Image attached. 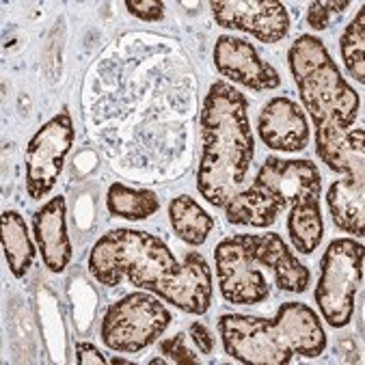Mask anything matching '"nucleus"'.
Returning <instances> with one entry per match:
<instances>
[{
    "label": "nucleus",
    "mask_w": 365,
    "mask_h": 365,
    "mask_svg": "<svg viewBox=\"0 0 365 365\" xmlns=\"http://www.w3.org/2000/svg\"><path fill=\"white\" fill-rule=\"evenodd\" d=\"M201 158L197 190L214 205L227 201L245 188L247 173L255 158V136L249 123V100L225 81L210 85L201 113Z\"/></svg>",
    "instance_id": "obj_1"
},
{
    "label": "nucleus",
    "mask_w": 365,
    "mask_h": 365,
    "mask_svg": "<svg viewBox=\"0 0 365 365\" xmlns=\"http://www.w3.org/2000/svg\"><path fill=\"white\" fill-rule=\"evenodd\" d=\"M216 327L227 356L247 365H285L294 356L316 359L327 350L322 320L305 303H283L274 318L223 314Z\"/></svg>",
    "instance_id": "obj_2"
},
{
    "label": "nucleus",
    "mask_w": 365,
    "mask_h": 365,
    "mask_svg": "<svg viewBox=\"0 0 365 365\" xmlns=\"http://www.w3.org/2000/svg\"><path fill=\"white\" fill-rule=\"evenodd\" d=\"M287 65L297 83L305 113L314 128L348 130L361 110V96L344 81L322 39L301 35L287 52Z\"/></svg>",
    "instance_id": "obj_3"
},
{
    "label": "nucleus",
    "mask_w": 365,
    "mask_h": 365,
    "mask_svg": "<svg viewBox=\"0 0 365 365\" xmlns=\"http://www.w3.org/2000/svg\"><path fill=\"white\" fill-rule=\"evenodd\" d=\"M180 262L165 240L140 230H113L98 238L89 255V272L104 287H117L130 281L145 289L150 281Z\"/></svg>",
    "instance_id": "obj_4"
},
{
    "label": "nucleus",
    "mask_w": 365,
    "mask_h": 365,
    "mask_svg": "<svg viewBox=\"0 0 365 365\" xmlns=\"http://www.w3.org/2000/svg\"><path fill=\"white\" fill-rule=\"evenodd\" d=\"M173 316L148 289L130 292L113 303L100 324V337L115 352H140L165 335Z\"/></svg>",
    "instance_id": "obj_5"
},
{
    "label": "nucleus",
    "mask_w": 365,
    "mask_h": 365,
    "mask_svg": "<svg viewBox=\"0 0 365 365\" xmlns=\"http://www.w3.org/2000/svg\"><path fill=\"white\" fill-rule=\"evenodd\" d=\"M363 283V245L354 238H335L320 262L316 305L333 329H344L354 316V299Z\"/></svg>",
    "instance_id": "obj_6"
},
{
    "label": "nucleus",
    "mask_w": 365,
    "mask_h": 365,
    "mask_svg": "<svg viewBox=\"0 0 365 365\" xmlns=\"http://www.w3.org/2000/svg\"><path fill=\"white\" fill-rule=\"evenodd\" d=\"M221 297L230 305H259L270 297V283L255 262V234H238L214 247Z\"/></svg>",
    "instance_id": "obj_7"
},
{
    "label": "nucleus",
    "mask_w": 365,
    "mask_h": 365,
    "mask_svg": "<svg viewBox=\"0 0 365 365\" xmlns=\"http://www.w3.org/2000/svg\"><path fill=\"white\" fill-rule=\"evenodd\" d=\"M74 138L76 132L69 108H63L58 115L46 121L29 140L24 154V175L26 192L33 201L46 199V195H50L56 186Z\"/></svg>",
    "instance_id": "obj_8"
},
{
    "label": "nucleus",
    "mask_w": 365,
    "mask_h": 365,
    "mask_svg": "<svg viewBox=\"0 0 365 365\" xmlns=\"http://www.w3.org/2000/svg\"><path fill=\"white\" fill-rule=\"evenodd\" d=\"M145 289L184 314L203 316L212 305L210 264L201 253L188 251L173 270H167L150 281Z\"/></svg>",
    "instance_id": "obj_9"
},
{
    "label": "nucleus",
    "mask_w": 365,
    "mask_h": 365,
    "mask_svg": "<svg viewBox=\"0 0 365 365\" xmlns=\"http://www.w3.org/2000/svg\"><path fill=\"white\" fill-rule=\"evenodd\" d=\"M210 9L221 29L249 33L262 43H277L289 33V14L279 0H212Z\"/></svg>",
    "instance_id": "obj_10"
},
{
    "label": "nucleus",
    "mask_w": 365,
    "mask_h": 365,
    "mask_svg": "<svg viewBox=\"0 0 365 365\" xmlns=\"http://www.w3.org/2000/svg\"><path fill=\"white\" fill-rule=\"evenodd\" d=\"M253 184L259 186L285 212L292 203L301 199L320 197L322 173L314 160H285L279 156H268Z\"/></svg>",
    "instance_id": "obj_11"
},
{
    "label": "nucleus",
    "mask_w": 365,
    "mask_h": 365,
    "mask_svg": "<svg viewBox=\"0 0 365 365\" xmlns=\"http://www.w3.org/2000/svg\"><path fill=\"white\" fill-rule=\"evenodd\" d=\"M214 67L223 78L253 91H272L281 85L279 71L259 56L255 46L234 35L216 39Z\"/></svg>",
    "instance_id": "obj_12"
},
{
    "label": "nucleus",
    "mask_w": 365,
    "mask_h": 365,
    "mask_svg": "<svg viewBox=\"0 0 365 365\" xmlns=\"http://www.w3.org/2000/svg\"><path fill=\"white\" fill-rule=\"evenodd\" d=\"M257 134L268 150L287 154L303 152L312 136L305 110L285 96L270 98L264 104L257 117Z\"/></svg>",
    "instance_id": "obj_13"
},
{
    "label": "nucleus",
    "mask_w": 365,
    "mask_h": 365,
    "mask_svg": "<svg viewBox=\"0 0 365 365\" xmlns=\"http://www.w3.org/2000/svg\"><path fill=\"white\" fill-rule=\"evenodd\" d=\"M33 238L46 268L54 274L67 270L71 262V242L67 236V201L52 197L33 214Z\"/></svg>",
    "instance_id": "obj_14"
},
{
    "label": "nucleus",
    "mask_w": 365,
    "mask_h": 365,
    "mask_svg": "<svg viewBox=\"0 0 365 365\" xmlns=\"http://www.w3.org/2000/svg\"><path fill=\"white\" fill-rule=\"evenodd\" d=\"M255 262L272 272L274 285L281 292L301 294L312 283L309 268L289 251L285 240L274 234H255Z\"/></svg>",
    "instance_id": "obj_15"
},
{
    "label": "nucleus",
    "mask_w": 365,
    "mask_h": 365,
    "mask_svg": "<svg viewBox=\"0 0 365 365\" xmlns=\"http://www.w3.org/2000/svg\"><path fill=\"white\" fill-rule=\"evenodd\" d=\"M363 128H318L316 154L335 173L346 178H365Z\"/></svg>",
    "instance_id": "obj_16"
},
{
    "label": "nucleus",
    "mask_w": 365,
    "mask_h": 365,
    "mask_svg": "<svg viewBox=\"0 0 365 365\" xmlns=\"http://www.w3.org/2000/svg\"><path fill=\"white\" fill-rule=\"evenodd\" d=\"M365 178H341L327 190L329 214L337 230L350 236H363L365 227Z\"/></svg>",
    "instance_id": "obj_17"
},
{
    "label": "nucleus",
    "mask_w": 365,
    "mask_h": 365,
    "mask_svg": "<svg viewBox=\"0 0 365 365\" xmlns=\"http://www.w3.org/2000/svg\"><path fill=\"white\" fill-rule=\"evenodd\" d=\"M281 214L283 207L255 184L236 192L225 205V218L232 225H240V227L266 230L277 223V218Z\"/></svg>",
    "instance_id": "obj_18"
},
{
    "label": "nucleus",
    "mask_w": 365,
    "mask_h": 365,
    "mask_svg": "<svg viewBox=\"0 0 365 365\" xmlns=\"http://www.w3.org/2000/svg\"><path fill=\"white\" fill-rule=\"evenodd\" d=\"M287 236L301 255H312L324 238V218L320 197H307L287 207Z\"/></svg>",
    "instance_id": "obj_19"
},
{
    "label": "nucleus",
    "mask_w": 365,
    "mask_h": 365,
    "mask_svg": "<svg viewBox=\"0 0 365 365\" xmlns=\"http://www.w3.org/2000/svg\"><path fill=\"white\" fill-rule=\"evenodd\" d=\"M3 253L16 279L29 274L37 251H35V242L29 236V225L24 221V216L16 210L3 212Z\"/></svg>",
    "instance_id": "obj_20"
},
{
    "label": "nucleus",
    "mask_w": 365,
    "mask_h": 365,
    "mask_svg": "<svg viewBox=\"0 0 365 365\" xmlns=\"http://www.w3.org/2000/svg\"><path fill=\"white\" fill-rule=\"evenodd\" d=\"M169 223L173 234L190 247H201L214 230V218L188 195H180L169 203Z\"/></svg>",
    "instance_id": "obj_21"
},
{
    "label": "nucleus",
    "mask_w": 365,
    "mask_h": 365,
    "mask_svg": "<svg viewBox=\"0 0 365 365\" xmlns=\"http://www.w3.org/2000/svg\"><path fill=\"white\" fill-rule=\"evenodd\" d=\"M106 210L123 221H148L160 210V199L152 188H132L115 182L106 190Z\"/></svg>",
    "instance_id": "obj_22"
},
{
    "label": "nucleus",
    "mask_w": 365,
    "mask_h": 365,
    "mask_svg": "<svg viewBox=\"0 0 365 365\" xmlns=\"http://www.w3.org/2000/svg\"><path fill=\"white\" fill-rule=\"evenodd\" d=\"M363 50H365V9L356 14V18L344 29L339 37V52L341 61L348 69L352 81L359 85L365 83V61H363Z\"/></svg>",
    "instance_id": "obj_23"
},
{
    "label": "nucleus",
    "mask_w": 365,
    "mask_h": 365,
    "mask_svg": "<svg viewBox=\"0 0 365 365\" xmlns=\"http://www.w3.org/2000/svg\"><path fill=\"white\" fill-rule=\"evenodd\" d=\"M350 7V0H314L307 7L305 20L314 31H327L335 16H341Z\"/></svg>",
    "instance_id": "obj_24"
},
{
    "label": "nucleus",
    "mask_w": 365,
    "mask_h": 365,
    "mask_svg": "<svg viewBox=\"0 0 365 365\" xmlns=\"http://www.w3.org/2000/svg\"><path fill=\"white\" fill-rule=\"evenodd\" d=\"M186 339H188V335H184V333H175L173 337L163 339L160 352L167 356V361L178 363V365H197V363H201L197 352L186 344Z\"/></svg>",
    "instance_id": "obj_25"
},
{
    "label": "nucleus",
    "mask_w": 365,
    "mask_h": 365,
    "mask_svg": "<svg viewBox=\"0 0 365 365\" xmlns=\"http://www.w3.org/2000/svg\"><path fill=\"white\" fill-rule=\"evenodd\" d=\"M125 9L143 22H163L167 16L160 0H125Z\"/></svg>",
    "instance_id": "obj_26"
},
{
    "label": "nucleus",
    "mask_w": 365,
    "mask_h": 365,
    "mask_svg": "<svg viewBox=\"0 0 365 365\" xmlns=\"http://www.w3.org/2000/svg\"><path fill=\"white\" fill-rule=\"evenodd\" d=\"M188 339L201 350V354H205V356H210L212 352H214V348H216V339H214V335L210 333V329L205 327V324H201V322H192L190 327H188Z\"/></svg>",
    "instance_id": "obj_27"
},
{
    "label": "nucleus",
    "mask_w": 365,
    "mask_h": 365,
    "mask_svg": "<svg viewBox=\"0 0 365 365\" xmlns=\"http://www.w3.org/2000/svg\"><path fill=\"white\" fill-rule=\"evenodd\" d=\"M76 363H81V365H104V363H108V359L98 350V346L89 344V341H78L76 344Z\"/></svg>",
    "instance_id": "obj_28"
},
{
    "label": "nucleus",
    "mask_w": 365,
    "mask_h": 365,
    "mask_svg": "<svg viewBox=\"0 0 365 365\" xmlns=\"http://www.w3.org/2000/svg\"><path fill=\"white\" fill-rule=\"evenodd\" d=\"M108 363H113V365H115V363H121V365H130L132 361H128V359H121V356H110V359H108Z\"/></svg>",
    "instance_id": "obj_29"
}]
</instances>
